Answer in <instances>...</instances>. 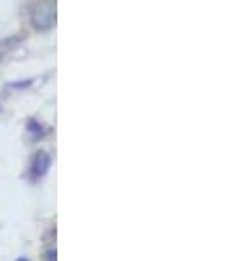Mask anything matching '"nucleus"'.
Listing matches in <instances>:
<instances>
[{
    "mask_svg": "<svg viewBox=\"0 0 231 261\" xmlns=\"http://www.w3.org/2000/svg\"><path fill=\"white\" fill-rule=\"evenodd\" d=\"M45 261H56V249H47L45 252Z\"/></svg>",
    "mask_w": 231,
    "mask_h": 261,
    "instance_id": "nucleus-3",
    "label": "nucleus"
},
{
    "mask_svg": "<svg viewBox=\"0 0 231 261\" xmlns=\"http://www.w3.org/2000/svg\"><path fill=\"white\" fill-rule=\"evenodd\" d=\"M18 261H28V259H26V258H19Z\"/></svg>",
    "mask_w": 231,
    "mask_h": 261,
    "instance_id": "nucleus-4",
    "label": "nucleus"
},
{
    "mask_svg": "<svg viewBox=\"0 0 231 261\" xmlns=\"http://www.w3.org/2000/svg\"><path fill=\"white\" fill-rule=\"evenodd\" d=\"M50 167V157L49 153H45V151H39V153L35 155V159H33V176L35 178H42V176L47 174Z\"/></svg>",
    "mask_w": 231,
    "mask_h": 261,
    "instance_id": "nucleus-2",
    "label": "nucleus"
},
{
    "mask_svg": "<svg viewBox=\"0 0 231 261\" xmlns=\"http://www.w3.org/2000/svg\"><path fill=\"white\" fill-rule=\"evenodd\" d=\"M57 2L56 0H37L32 7L30 19L35 30L47 32L56 24Z\"/></svg>",
    "mask_w": 231,
    "mask_h": 261,
    "instance_id": "nucleus-1",
    "label": "nucleus"
}]
</instances>
